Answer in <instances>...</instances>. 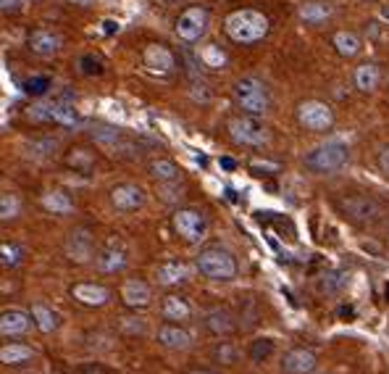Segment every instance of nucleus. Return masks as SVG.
<instances>
[{"label": "nucleus", "instance_id": "obj_1", "mask_svg": "<svg viewBox=\"0 0 389 374\" xmlns=\"http://www.w3.org/2000/svg\"><path fill=\"white\" fill-rule=\"evenodd\" d=\"M223 32L237 45H252V42H258V40H263L269 35V19L260 11L252 8L234 11L223 21Z\"/></svg>", "mask_w": 389, "mask_h": 374}, {"label": "nucleus", "instance_id": "obj_2", "mask_svg": "<svg viewBox=\"0 0 389 374\" xmlns=\"http://www.w3.org/2000/svg\"><path fill=\"white\" fill-rule=\"evenodd\" d=\"M350 161V148L342 140H326L306 153V166L313 174H334Z\"/></svg>", "mask_w": 389, "mask_h": 374}, {"label": "nucleus", "instance_id": "obj_3", "mask_svg": "<svg viewBox=\"0 0 389 374\" xmlns=\"http://www.w3.org/2000/svg\"><path fill=\"white\" fill-rule=\"evenodd\" d=\"M234 98H237V103L240 108L248 116H263V113H269L271 108V95H269V87L255 79V76H242L237 79L234 84Z\"/></svg>", "mask_w": 389, "mask_h": 374}, {"label": "nucleus", "instance_id": "obj_4", "mask_svg": "<svg viewBox=\"0 0 389 374\" xmlns=\"http://www.w3.org/2000/svg\"><path fill=\"white\" fill-rule=\"evenodd\" d=\"M197 271L208 277V280L216 282H232L237 277V261L234 256L221 245H214V248H205L200 256H197Z\"/></svg>", "mask_w": 389, "mask_h": 374}, {"label": "nucleus", "instance_id": "obj_5", "mask_svg": "<svg viewBox=\"0 0 389 374\" xmlns=\"http://www.w3.org/2000/svg\"><path fill=\"white\" fill-rule=\"evenodd\" d=\"M174 230L185 243L197 245L203 243L205 234H208V219L197 208H179L174 214Z\"/></svg>", "mask_w": 389, "mask_h": 374}, {"label": "nucleus", "instance_id": "obj_6", "mask_svg": "<svg viewBox=\"0 0 389 374\" xmlns=\"http://www.w3.org/2000/svg\"><path fill=\"white\" fill-rule=\"evenodd\" d=\"M339 211H342L350 222L355 225H373L376 219L381 216V206L368 196H347V198H339Z\"/></svg>", "mask_w": 389, "mask_h": 374}, {"label": "nucleus", "instance_id": "obj_7", "mask_svg": "<svg viewBox=\"0 0 389 374\" xmlns=\"http://www.w3.org/2000/svg\"><path fill=\"white\" fill-rule=\"evenodd\" d=\"M208 21H211V13L200 6H190L179 13V19H176V38L185 40V42H197V40L205 35V29H208Z\"/></svg>", "mask_w": 389, "mask_h": 374}, {"label": "nucleus", "instance_id": "obj_8", "mask_svg": "<svg viewBox=\"0 0 389 374\" xmlns=\"http://www.w3.org/2000/svg\"><path fill=\"white\" fill-rule=\"evenodd\" d=\"M229 135H232L234 142L250 145V148H258V145L269 142V132L255 116H237V119H232L229 122Z\"/></svg>", "mask_w": 389, "mask_h": 374}, {"label": "nucleus", "instance_id": "obj_9", "mask_svg": "<svg viewBox=\"0 0 389 374\" xmlns=\"http://www.w3.org/2000/svg\"><path fill=\"white\" fill-rule=\"evenodd\" d=\"M297 122L310 132H326L332 130L334 113L324 101H303L297 106Z\"/></svg>", "mask_w": 389, "mask_h": 374}, {"label": "nucleus", "instance_id": "obj_10", "mask_svg": "<svg viewBox=\"0 0 389 374\" xmlns=\"http://www.w3.org/2000/svg\"><path fill=\"white\" fill-rule=\"evenodd\" d=\"M64 251L74 264H90L95 259V237H93V232H90V230H84V227L74 230V232L66 237Z\"/></svg>", "mask_w": 389, "mask_h": 374}, {"label": "nucleus", "instance_id": "obj_11", "mask_svg": "<svg viewBox=\"0 0 389 374\" xmlns=\"http://www.w3.org/2000/svg\"><path fill=\"white\" fill-rule=\"evenodd\" d=\"M95 264H98V269L105 271V274H119V271L127 269V264H129V253H127V248H124L121 243H111V245L103 248Z\"/></svg>", "mask_w": 389, "mask_h": 374}, {"label": "nucleus", "instance_id": "obj_12", "mask_svg": "<svg viewBox=\"0 0 389 374\" xmlns=\"http://www.w3.org/2000/svg\"><path fill=\"white\" fill-rule=\"evenodd\" d=\"M315 353L308 348H292L281 358V369L284 374H310L315 369Z\"/></svg>", "mask_w": 389, "mask_h": 374}, {"label": "nucleus", "instance_id": "obj_13", "mask_svg": "<svg viewBox=\"0 0 389 374\" xmlns=\"http://www.w3.org/2000/svg\"><path fill=\"white\" fill-rule=\"evenodd\" d=\"M61 45H64V40H61V35L53 32V29H35V32L29 35V50L42 58L56 56L58 50H61Z\"/></svg>", "mask_w": 389, "mask_h": 374}, {"label": "nucleus", "instance_id": "obj_14", "mask_svg": "<svg viewBox=\"0 0 389 374\" xmlns=\"http://www.w3.org/2000/svg\"><path fill=\"white\" fill-rule=\"evenodd\" d=\"M145 66L150 72H156V74H171L176 66V58L166 45L153 42V45L145 47Z\"/></svg>", "mask_w": 389, "mask_h": 374}, {"label": "nucleus", "instance_id": "obj_15", "mask_svg": "<svg viewBox=\"0 0 389 374\" xmlns=\"http://www.w3.org/2000/svg\"><path fill=\"white\" fill-rule=\"evenodd\" d=\"M111 203L119 211H134V208H139L142 203H145V193H142V187L137 185H116L111 190Z\"/></svg>", "mask_w": 389, "mask_h": 374}, {"label": "nucleus", "instance_id": "obj_16", "mask_svg": "<svg viewBox=\"0 0 389 374\" xmlns=\"http://www.w3.org/2000/svg\"><path fill=\"white\" fill-rule=\"evenodd\" d=\"M29 327H32V317H29L27 311L11 309L0 314V335L19 337V335H27Z\"/></svg>", "mask_w": 389, "mask_h": 374}, {"label": "nucleus", "instance_id": "obj_17", "mask_svg": "<svg viewBox=\"0 0 389 374\" xmlns=\"http://www.w3.org/2000/svg\"><path fill=\"white\" fill-rule=\"evenodd\" d=\"M71 295H74L79 303L84 306H105L108 300H111V290L108 288H103V285H95V282H79L71 288Z\"/></svg>", "mask_w": 389, "mask_h": 374}, {"label": "nucleus", "instance_id": "obj_18", "mask_svg": "<svg viewBox=\"0 0 389 374\" xmlns=\"http://www.w3.org/2000/svg\"><path fill=\"white\" fill-rule=\"evenodd\" d=\"M121 298H124V303L132 306V309H145V306H150V300H153V290H150L142 280H127L121 285Z\"/></svg>", "mask_w": 389, "mask_h": 374}, {"label": "nucleus", "instance_id": "obj_19", "mask_svg": "<svg viewBox=\"0 0 389 374\" xmlns=\"http://www.w3.org/2000/svg\"><path fill=\"white\" fill-rule=\"evenodd\" d=\"M158 343L168 351H187V348L192 346V337L190 332L182 327H176V324H163V327L158 329Z\"/></svg>", "mask_w": 389, "mask_h": 374}, {"label": "nucleus", "instance_id": "obj_20", "mask_svg": "<svg viewBox=\"0 0 389 374\" xmlns=\"http://www.w3.org/2000/svg\"><path fill=\"white\" fill-rule=\"evenodd\" d=\"M297 13H300V19L306 24H324V21L332 19L334 6L329 0H310V3H303Z\"/></svg>", "mask_w": 389, "mask_h": 374}, {"label": "nucleus", "instance_id": "obj_21", "mask_svg": "<svg viewBox=\"0 0 389 374\" xmlns=\"http://www.w3.org/2000/svg\"><path fill=\"white\" fill-rule=\"evenodd\" d=\"M332 45H334V50H337V53H339L342 58H355L363 50V40L358 38L355 32L339 29V32H334Z\"/></svg>", "mask_w": 389, "mask_h": 374}, {"label": "nucleus", "instance_id": "obj_22", "mask_svg": "<svg viewBox=\"0 0 389 374\" xmlns=\"http://www.w3.org/2000/svg\"><path fill=\"white\" fill-rule=\"evenodd\" d=\"M35 358V351L24 343H6L0 348V364L6 366H21Z\"/></svg>", "mask_w": 389, "mask_h": 374}, {"label": "nucleus", "instance_id": "obj_23", "mask_svg": "<svg viewBox=\"0 0 389 374\" xmlns=\"http://www.w3.org/2000/svg\"><path fill=\"white\" fill-rule=\"evenodd\" d=\"M205 327L211 329L214 335H229L234 332V317L229 309H211L205 314Z\"/></svg>", "mask_w": 389, "mask_h": 374}, {"label": "nucleus", "instance_id": "obj_24", "mask_svg": "<svg viewBox=\"0 0 389 374\" xmlns=\"http://www.w3.org/2000/svg\"><path fill=\"white\" fill-rule=\"evenodd\" d=\"M379 79H381V72L373 61H366V64H361L355 69V87H358L361 93H373V90L379 87Z\"/></svg>", "mask_w": 389, "mask_h": 374}, {"label": "nucleus", "instance_id": "obj_25", "mask_svg": "<svg viewBox=\"0 0 389 374\" xmlns=\"http://www.w3.org/2000/svg\"><path fill=\"white\" fill-rule=\"evenodd\" d=\"M29 317H32V322H35L42 332H56V329L61 327V319H58V314L50 309L47 303H35L32 311H29Z\"/></svg>", "mask_w": 389, "mask_h": 374}, {"label": "nucleus", "instance_id": "obj_26", "mask_svg": "<svg viewBox=\"0 0 389 374\" xmlns=\"http://www.w3.org/2000/svg\"><path fill=\"white\" fill-rule=\"evenodd\" d=\"M156 277L161 285H182V282H187V277H190V266H185V264H179V261L161 264L156 271Z\"/></svg>", "mask_w": 389, "mask_h": 374}, {"label": "nucleus", "instance_id": "obj_27", "mask_svg": "<svg viewBox=\"0 0 389 374\" xmlns=\"http://www.w3.org/2000/svg\"><path fill=\"white\" fill-rule=\"evenodd\" d=\"M40 203H42V208L50 211V214H71V211H74L71 198L66 196V193H61V190H50V193H45V196L40 198Z\"/></svg>", "mask_w": 389, "mask_h": 374}, {"label": "nucleus", "instance_id": "obj_28", "mask_svg": "<svg viewBox=\"0 0 389 374\" xmlns=\"http://www.w3.org/2000/svg\"><path fill=\"white\" fill-rule=\"evenodd\" d=\"M163 317L168 322H185V319L192 317V309H190V303L182 300L179 295H168L163 298Z\"/></svg>", "mask_w": 389, "mask_h": 374}, {"label": "nucleus", "instance_id": "obj_29", "mask_svg": "<svg viewBox=\"0 0 389 374\" xmlns=\"http://www.w3.org/2000/svg\"><path fill=\"white\" fill-rule=\"evenodd\" d=\"M347 282H350V277L344 271H326L318 280V290L326 293V295H337V293H342L347 288Z\"/></svg>", "mask_w": 389, "mask_h": 374}, {"label": "nucleus", "instance_id": "obj_30", "mask_svg": "<svg viewBox=\"0 0 389 374\" xmlns=\"http://www.w3.org/2000/svg\"><path fill=\"white\" fill-rule=\"evenodd\" d=\"M150 174L161 182H179V166L168 159H156L150 161Z\"/></svg>", "mask_w": 389, "mask_h": 374}, {"label": "nucleus", "instance_id": "obj_31", "mask_svg": "<svg viewBox=\"0 0 389 374\" xmlns=\"http://www.w3.org/2000/svg\"><path fill=\"white\" fill-rule=\"evenodd\" d=\"M24 148L32 159H50L58 150V140L56 137H40V140H29Z\"/></svg>", "mask_w": 389, "mask_h": 374}, {"label": "nucleus", "instance_id": "obj_32", "mask_svg": "<svg viewBox=\"0 0 389 374\" xmlns=\"http://www.w3.org/2000/svg\"><path fill=\"white\" fill-rule=\"evenodd\" d=\"M19 214H21L19 196H13V193L0 196V219H3V222H11V219H16Z\"/></svg>", "mask_w": 389, "mask_h": 374}, {"label": "nucleus", "instance_id": "obj_33", "mask_svg": "<svg viewBox=\"0 0 389 374\" xmlns=\"http://www.w3.org/2000/svg\"><path fill=\"white\" fill-rule=\"evenodd\" d=\"M274 348H277V343H274L271 337H258V340H252L250 346V358L255 364H263V361L274 353Z\"/></svg>", "mask_w": 389, "mask_h": 374}, {"label": "nucleus", "instance_id": "obj_34", "mask_svg": "<svg viewBox=\"0 0 389 374\" xmlns=\"http://www.w3.org/2000/svg\"><path fill=\"white\" fill-rule=\"evenodd\" d=\"M93 137L98 145H105V148H119L121 145V135L113 127H93Z\"/></svg>", "mask_w": 389, "mask_h": 374}, {"label": "nucleus", "instance_id": "obj_35", "mask_svg": "<svg viewBox=\"0 0 389 374\" xmlns=\"http://www.w3.org/2000/svg\"><path fill=\"white\" fill-rule=\"evenodd\" d=\"M200 58H203V64L208 69H223L226 66V53L219 45H205L200 50Z\"/></svg>", "mask_w": 389, "mask_h": 374}, {"label": "nucleus", "instance_id": "obj_36", "mask_svg": "<svg viewBox=\"0 0 389 374\" xmlns=\"http://www.w3.org/2000/svg\"><path fill=\"white\" fill-rule=\"evenodd\" d=\"M21 256H24V251H21L19 245H11V243L0 245V264L16 266V264H21Z\"/></svg>", "mask_w": 389, "mask_h": 374}, {"label": "nucleus", "instance_id": "obj_37", "mask_svg": "<svg viewBox=\"0 0 389 374\" xmlns=\"http://www.w3.org/2000/svg\"><path fill=\"white\" fill-rule=\"evenodd\" d=\"M76 64H79V72L82 74H100L103 72V61L98 56H93V53H87V56H79L76 58Z\"/></svg>", "mask_w": 389, "mask_h": 374}, {"label": "nucleus", "instance_id": "obj_38", "mask_svg": "<svg viewBox=\"0 0 389 374\" xmlns=\"http://www.w3.org/2000/svg\"><path fill=\"white\" fill-rule=\"evenodd\" d=\"M237 358H240V351L232 343H221V346L216 348V361L219 364H234Z\"/></svg>", "mask_w": 389, "mask_h": 374}, {"label": "nucleus", "instance_id": "obj_39", "mask_svg": "<svg viewBox=\"0 0 389 374\" xmlns=\"http://www.w3.org/2000/svg\"><path fill=\"white\" fill-rule=\"evenodd\" d=\"M47 87H50V79L47 76H29L27 82H24V90H27L29 95H45Z\"/></svg>", "mask_w": 389, "mask_h": 374}, {"label": "nucleus", "instance_id": "obj_40", "mask_svg": "<svg viewBox=\"0 0 389 374\" xmlns=\"http://www.w3.org/2000/svg\"><path fill=\"white\" fill-rule=\"evenodd\" d=\"M66 164H69V166L90 169V166H93V156H90V153H84L82 148H74L71 153H69V159H66Z\"/></svg>", "mask_w": 389, "mask_h": 374}, {"label": "nucleus", "instance_id": "obj_41", "mask_svg": "<svg viewBox=\"0 0 389 374\" xmlns=\"http://www.w3.org/2000/svg\"><path fill=\"white\" fill-rule=\"evenodd\" d=\"M185 193H182V187L176 185V182H163L161 185V200H166V203H176V200H182Z\"/></svg>", "mask_w": 389, "mask_h": 374}, {"label": "nucleus", "instance_id": "obj_42", "mask_svg": "<svg viewBox=\"0 0 389 374\" xmlns=\"http://www.w3.org/2000/svg\"><path fill=\"white\" fill-rule=\"evenodd\" d=\"M121 329H124L127 335H139V332H145V324H142L137 317H129L121 322Z\"/></svg>", "mask_w": 389, "mask_h": 374}, {"label": "nucleus", "instance_id": "obj_43", "mask_svg": "<svg viewBox=\"0 0 389 374\" xmlns=\"http://www.w3.org/2000/svg\"><path fill=\"white\" fill-rule=\"evenodd\" d=\"M76 374H113V372H108L105 366L93 364V366H79V369H76Z\"/></svg>", "mask_w": 389, "mask_h": 374}, {"label": "nucleus", "instance_id": "obj_44", "mask_svg": "<svg viewBox=\"0 0 389 374\" xmlns=\"http://www.w3.org/2000/svg\"><path fill=\"white\" fill-rule=\"evenodd\" d=\"M379 166H381V171L389 177V145L379 153Z\"/></svg>", "mask_w": 389, "mask_h": 374}, {"label": "nucleus", "instance_id": "obj_45", "mask_svg": "<svg viewBox=\"0 0 389 374\" xmlns=\"http://www.w3.org/2000/svg\"><path fill=\"white\" fill-rule=\"evenodd\" d=\"M379 19L384 21V24H389V3H384L379 8Z\"/></svg>", "mask_w": 389, "mask_h": 374}, {"label": "nucleus", "instance_id": "obj_46", "mask_svg": "<svg viewBox=\"0 0 389 374\" xmlns=\"http://www.w3.org/2000/svg\"><path fill=\"white\" fill-rule=\"evenodd\" d=\"M219 164H221V169H226V171H232V169L237 166V161L234 159H221Z\"/></svg>", "mask_w": 389, "mask_h": 374}, {"label": "nucleus", "instance_id": "obj_47", "mask_svg": "<svg viewBox=\"0 0 389 374\" xmlns=\"http://www.w3.org/2000/svg\"><path fill=\"white\" fill-rule=\"evenodd\" d=\"M339 317H344V319L352 317V309H350V306H342V309H339Z\"/></svg>", "mask_w": 389, "mask_h": 374}, {"label": "nucleus", "instance_id": "obj_48", "mask_svg": "<svg viewBox=\"0 0 389 374\" xmlns=\"http://www.w3.org/2000/svg\"><path fill=\"white\" fill-rule=\"evenodd\" d=\"M387 298H389V285H387Z\"/></svg>", "mask_w": 389, "mask_h": 374}, {"label": "nucleus", "instance_id": "obj_49", "mask_svg": "<svg viewBox=\"0 0 389 374\" xmlns=\"http://www.w3.org/2000/svg\"><path fill=\"white\" fill-rule=\"evenodd\" d=\"M197 374H208V372H197Z\"/></svg>", "mask_w": 389, "mask_h": 374}]
</instances>
